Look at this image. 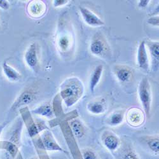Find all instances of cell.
I'll list each match as a JSON object with an SVG mask.
<instances>
[{"label":"cell","instance_id":"1","mask_svg":"<svg viewBox=\"0 0 159 159\" xmlns=\"http://www.w3.org/2000/svg\"><path fill=\"white\" fill-rule=\"evenodd\" d=\"M84 86L77 78H71L61 86L60 95L68 107L73 106L82 97Z\"/></svg>","mask_w":159,"mask_h":159},{"label":"cell","instance_id":"2","mask_svg":"<svg viewBox=\"0 0 159 159\" xmlns=\"http://www.w3.org/2000/svg\"><path fill=\"white\" fill-rule=\"evenodd\" d=\"M138 96L146 116L150 118L152 110V94L150 85L147 78H143L139 83Z\"/></svg>","mask_w":159,"mask_h":159},{"label":"cell","instance_id":"3","mask_svg":"<svg viewBox=\"0 0 159 159\" xmlns=\"http://www.w3.org/2000/svg\"><path fill=\"white\" fill-rule=\"evenodd\" d=\"M36 143L39 149L42 150L65 152L57 142L52 132L48 130H45L42 132V135L38 136V139L36 141Z\"/></svg>","mask_w":159,"mask_h":159},{"label":"cell","instance_id":"4","mask_svg":"<svg viewBox=\"0 0 159 159\" xmlns=\"http://www.w3.org/2000/svg\"><path fill=\"white\" fill-rule=\"evenodd\" d=\"M102 143L108 150L113 152L116 151L120 145V140L119 138L110 131L104 132L101 137Z\"/></svg>","mask_w":159,"mask_h":159},{"label":"cell","instance_id":"5","mask_svg":"<svg viewBox=\"0 0 159 159\" xmlns=\"http://www.w3.org/2000/svg\"><path fill=\"white\" fill-rule=\"evenodd\" d=\"M35 99L36 94L34 91L31 89L25 90L13 104L11 108L13 110H16L22 107H25V106H27L33 102Z\"/></svg>","mask_w":159,"mask_h":159},{"label":"cell","instance_id":"6","mask_svg":"<svg viewBox=\"0 0 159 159\" xmlns=\"http://www.w3.org/2000/svg\"><path fill=\"white\" fill-rule=\"evenodd\" d=\"M80 11L84 20L89 25L98 27V26L104 25V21L87 8L82 7H80Z\"/></svg>","mask_w":159,"mask_h":159},{"label":"cell","instance_id":"7","mask_svg":"<svg viewBox=\"0 0 159 159\" xmlns=\"http://www.w3.org/2000/svg\"><path fill=\"white\" fill-rule=\"evenodd\" d=\"M127 121L130 125L139 127L144 122V114L137 108H130L127 112Z\"/></svg>","mask_w":159,"mask_h":159},{"label":"cell","instance_id":"8","mask_svg":"<svg viewBox=\"0 0 159 159\" xmlns=\"http://www.w3.org/2000/svg\"><path fill=\"white\" fill-rule=\"evenodd\" d=\"M24 59L28 67L32 70H36L38 64V56L37 45L35 43H31L26 50Z\"/></svg>","mask_w":159,"mask_h":159},{"label":"cell","instance_id":"9","mask_svg":"<svg viewBox=\"0 0 159 159\" xmlns=\"http://www.w3.org/2000/svg\"><path fill=\"white\" fill-rule=\"evenodd\" d=\"M137 64L142 70L147 71L149 69V58L145 41H142L139 45L137 53Z\"/></svg>","mask_w":159,"mask_h":159},{"label":"cell","instance_id":"10","mask_svg":"<svg viewBox=\"0 0 159 159\" xmlns=\"http://www.w3.org/2000/svg\"><path fill=\"white\" fill-rule=\"evenodd\" d=\"M115 74L119 81L121 82H129L132 76L131 70L125 66H118L115 68Z\"/></svg>","mask_w":159,"mask_h":159},{"label":"cell","instance_id":"11","mask_svg":"<svg viewBox=\"0 0 159 159\" xmlns=\"http://www.w3.org/2000/svg\"><path fill=\"white\" fill-rule=\"evenodd\" d=\"M22 110L24 111L25 113L24 116L25 117V124L27 126V129L28 130V132L30 134V136L31 138H34V136H37L39 134V132H40L39 129L38 125H36V124L34 122V120L32 119L31 116H30V111H25V108H23Z\"/></svg>","mask_w":159,"mask_h":159},{"label":"cell","instance_id":"12","mask_svg":"<svg viewBox=\"0 0 159 159\" xmlns=\"http://www.w3.org/2000/svg\"><path fill=\"white\" fill-rule=\"evenodd\" d=\"M28 11L30 16L34 17H39L45 13V5L42 2L33 1L28 5Z\"/></svg>","mask_w":159,"mask_h":159},{"label":"cell","instance_id":"13","mask_svg":"<svg viewBox=\"0 0 159 159\" xmlns=\"http://www.w3.org/2000/svg\"><path fill=\"white\" fill-rule=\"evenodd\" d=\"M102 71L103 66L102 65H99L96 67L93 72H92L89 82V88L92 92H93L95 90L96 86L99 84L102 76Z\"/></svg>","mask_w":159,"mask_h":159},{"label":"cell","instance_id":"14","mask_svg":"<svg viewBox=\"0 0 159 159\" xmlns=\"http://www.w3.org/2000/svg\"><path fill=\"white\" fill-rule=\"evenodd\" d=\"M70 125L72 133L76 138L80 139L85 136V129L82 122L78 119H75V120H71L70 123Z\"/></svg>","mask_w":159,"mask_h":159},{"label":"cell","instance_id":"15","mask_svg":"<svg viewBox=\"0 0 159 159\" xmlns=\"http://www.w3.org/2000/svg\"><path fill=\"white\" fill-rule=\"evenodd\" d=\"M31 111L33 114L38 115L48 119H51L54 116V111H53V109L49 103H44Z\"/></svg>","mask_w":159,"mask_h":159},{"label":"cell","instance_id":"16","mask_svg":"<svg viewBox=\"0 0 159 159\" xmlns=\"http://www.w3.org/2000/svg\"><path fill=\"white\" fill-rule=\"evenodd\" d=\"M3 71L7 78L11 82H17L20 79V74L11 66H10L7 62H4L2 65Z\"/></svg>","mask_w":159,"mask_h":159},{"label":"cell","instance_id":"17","mask_svg":"<svg viewBox=\"0 0 159 159\" xmlns=\"http://www.w3.org/2000/svg\"><path fill=\"white\" fill-rule=\"evenodd\" d=\"M87 108L90 113L94 115L102 114L106 110L105 103L102 100H95L89 102Z\"/></svg>","mask_w":159,"mask_h":159},{"label":"cell","instance_id":"18","mask_svg":"<svg viewBox=\"0 0 159 159\" xmlns=\"http://www.w3.org/2000/svg\"><path fill=\"white\" fill-rule=\"evenodd\" d=\"M105 45L104 43L99 39H94L90 45V50L92 54L99 56L102 54L104 51Z\"/></svg>","mask_w":159,"mask_h":159},{"label":"cell","instance_id":"19","mask_svg":"<svg viewBox=\"0 0 159 159\" xmlns=\"http://www.w3.org/2000/svg\"><path fill=\"white\" fill-rule=\"evenodd\" d=\"M149 149L155 155H158L159 153V139L157 137H148L146 139Z\"/></svg>","mask_w":159,"mask_h":159},{"label":"cell","instance_id":"20","mask_svg":"<svg viewBox=\"0 0 159 159\" xmlns=\"http://www.w3.org/2000/svg\"><path fill=\"white\" fill-rule=\"evenodd\" d=\"M148 48L151 54L152 58L156 61L158 64L159 59V43L158 42H148Z\"/></svg>","mask_w":159,"mask_h":159},{"label":"cell","instance_id":"21","mask_svg":"<svg viewBox=\"0 0 159 159\" xmlns=\"http://www.w3.org/2000/svg\"><path fill=\"white\" fill-rule=\"evenodd\" d=\"M124 120V114L122 112H115L109 118L108 124L111 126H116L122 123Z\"/></svg>","mask_w":159,"mask_h":159},{"label":"cell","instance_id":"22","mask_svg":"<svg viewBox=\"0 0 159 159\" xmlns=\"http://www.w3.org/2000/svg\"><path fill=\"white\" fill-rule=\"evenodd\" d=\"M57 43H58L59 47L61 48V50H63V51L67 50L69 48L70 45V39L66 35L59 37Z\"/></svg>","mask_w":159,"mask_h":159},{"label":"cell","instance_id":"23","mask_svg":"<svg viewBox=\"0 0 159 159\" xmlns=\"http://www.w3.org/2000/svg\"><path fill=\"white\" fill-rule=\"evenodd\" d=\"M82 159H97L96 153L90 149H85L82 152Z\"/></svg>","mask_w":159,"mask_h":159},{"label":"cell","instance_id":"24","mask_svg":"<svg viewBox=\"0 0 159 159\" xmlns=\"http://www.w3.org/2000/svg\"><path fill=\"white\" fill-rule=\"evenodd\" d=\"M122 159H138V157L134 152L130 151L126 153Z\"/></svg>","mask_w":159,"mask_h":159},{"label":"cell","instance_id":"25","mask_svg":"<svg viewBox=\"0 0 159 159\" xmlns=\"http://www.w3.org/2000/svg\"><path fill=\"white\" fill-rule=\"evenodd\" d=\"M159 21V19H158V17H150L148 20V23L152 25H153V26H156V27H158V22Z\"/></svg>","mask_w":159,"mask_h":159},{"label":"cell","instance_id":"26","mask_svg":"<svg viewBox=\"0 0 159 159\" xmlns=\"http://www.w3.org/2000/svg\"><path fill=\"white\" fill-rule=\"evenodd\" d=\"M68 3V1H66V0H55L53 2V5L55 7H59L61 6H64L66 4Z\"/></svg>","mask_w":159,"mask_h":159},{"label":"cell","instance_id":"27","mask_svg":"<svg viewBox=\"0 0 159 159\" xmlns=\"http://www.w3.org/2000/svg\"><path fill=\"white\" fill-rule=\"evenodd\" d=\"M0 8L3 10H8L10 8V3L6 0H0Z\"/></svg>","mask_w":159,"mask_h":159},{"label":"cell","instance_id":"28","mask_svg":"<svg viewBox=\"0 0 159 159\" xmlns=\"http://www.w3.org/2000/svg\"><path fill=\"white\" fill-rule=\"evenodd\" d=\"M150 3V1H148V0H141V1H139L138 3V7L139 8H144L145 7H147V6Z\"/></svg>","mask_w":159,"mask_h":159},{"label":"cell","instance_id":"29","mask_svg":"<svg viewBox=\"0 0 159 159\" xmlns=\"http://www.w3.org/2000/svg\"><path fill=\"white\" fill-rule=\"evenodd\" d=\"M5 123H4V124H1V125H0V136H1V134H2V131H3V128L5 127Z\"/></svg>","mask_w":159,"mask_h":159},{"label":"cell","instance_id":"30","mask_svg":"<svg viewBox=\"0 0 159 159\" xmlns=\"http://www.w3.org/2000/svg\"><path fill=\"white\" fill-rule=\"evenodd\" d=\"M36 159H49V158L48 157H41L40 158H36Z\"/></svg>","mask_w":159,"mask_h":159}]
</instances>
